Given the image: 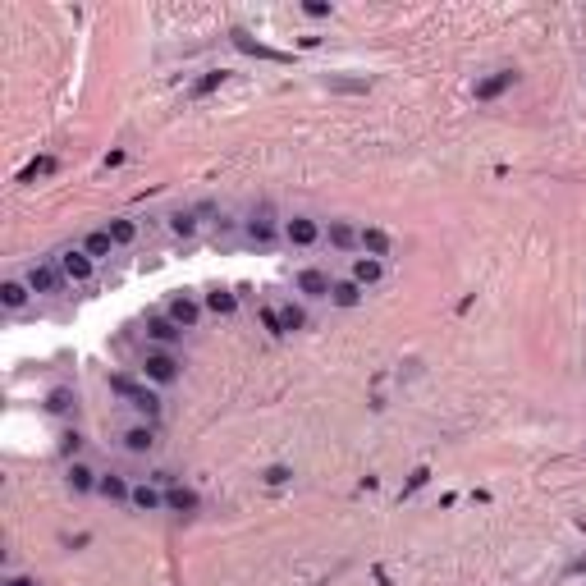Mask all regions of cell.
I'll use <instances>...</instances> for the list:
<instances>
[{
  "label": "cell",
  "mask_w": 586,
  "mask_h": 586,
  "mask_svg": "<svg viewBox=\"0 0 586 586\" xmlns=\"http://www.w3.org/2000/svg\"><path fill=\"white\" fill-rule=\"evenodd\" d=\"M261 326H266L270 335H285V321H280V311H275V307H261Z\"/></svg>",
  "instance_id": "30"
},
{
  "label": "cell",
  "mask_w": 586,
  "mask_h": 586,
  "mask_svg": "<svg viewBox=\"0 0 586 586\" xmlns=\"http://www.w3.org/2000/svg\"><path fill=\"white\" fill-rule=\"evenodd\" d=\"M330 302H335V307H357V302H362V285H357V280H335Z\"/></svg>",
  "instance_id": "12"
},
{
  "label": "cell",
  "mask_w": 586,
  "mask_h": 586,
  "mask_svg": "<svg viewBox=\"0 0 586 586\" xmlns=\"http://www.w3.org/2000/svg\"><path fill=\"white\" fill-rule=\"evenodd\" d=\"M60 266H33V270H28V289H33V293H55V289H60Z\"/></svg>",
  "instance_id": "9"
},
{
  "label": "cell",
  "mask_w": 586,
  "mask_h": 586,
  "mask_svg": "<svg viewBox=\"0 0 586 586\" xmlns=\"http://www.w3.org/2000/svg\"><path fill=\"white\" fill-rule=\"evenodd\" d=\"M170 229L179 234V239H188V234L197 229V216H193V211H174V216H170Z\"/></svg>",
  "instance_id": "26"
},
{
  "label": "cell",
  "mask_w": 586,
  "mask_h": 586,
  "mask_svg": "<svg viewBox=\"0 0 586 586\" xmlns=\"http://www.w3.org/2000/svg\"><path fill=\"white\" fill-rule=\"evenodd\" d=\"M28 280H5V285H0V307L5 311H23L28 307Z\"/></svg>",
  "instance_id": "8"
},
{
  "label": "cell",
  "mask_w": 586,
  "mask_h": 586,
  "mask_svg": "<svg viewBox=\"0 0 586 586\" xmlns=\"http://www.w3.org/2000/svg\"><path fill=\"white\" fill-rule=\"evenodd\" d=\"M285 239L293 243V248H311V243L321 239V224L311 220V216H293V220L285 224Z\"/></svg>",
  "instance_id": "5"
},
{
  "label": "cell",
  "mask_w": 586,
  "mask_h": 586,
  "mask_svg": "<svg viewBox=\"0 0 586 586\" xmlns=\"http://www.w3.org/2000/svg\"><path fill=\"white\" fill-rule=\"evenodd\" d=\"M83 252H87V257H92V261L110 257V252H115V239H110V229H92V234H87V239H83Z\"/></svg>",
  "instance_id": "13"
},
{
  "label": "cell",
  "mask_w": 586,
  "mask_h": 586,
  "mask_svg": "<svg viewBox=\"0 0 586 586\" xmlns=\"http://www.w3.org/2000/svg\"><path fill=\"white\" fill-rule=\"evenodd\" d=\"M234 46H239L243 55H257V60H285L280 51H270V46H261V42H252L248 33H234Z\"/></svg>",
  "instance_id": "19"
},
{
  "label": "cell",
  "mask_w": 586,
  "mask_h": 586,
  "mask_svg": "<svg viewBox=\"0 0 586 586\" xmlns=\"http://www.w3.org/2000/svg\"><path fill=\"white\" fill-rule=\"evenodd\" d=\"M96 481H101V476H96L87 463H69V486H74L78 495H83V490H96Z\"/></svg>",
  "instance_id": "20"
},
{
  "label": "cell",
  "mask_w": 586,
  "mask_h": 586,
  "mask_svg": "<svg viewBox=\"0 0 586 586\" xmlns=\"http://www.w3.org/2000/svg\"><path fill=\"white\" fill-rule=\"evenodd\" d=\"M280 321H285V335H289V330H302V326H307L302 307H293V302H289V307H280Z\"/></svg>",
  "instance_id": "28"
},
{
  "label": "cell",
  "mask_w": 586,
  "mask_h": 586,
  "mask_svg": "<svg viewBox=\"0 0 586 586\" xmlns=\"http://www.w3.org/2000/svg\"><path fill=\"white\" fill-rule=\"evenodd\" d=\"M55 266H60V275H64V280H74V285H87V280H92V266H96V261L87 257L83 248H69V252H60V261H55Z\"/></svg>",
  "instance_id": "2"
},
{
  "label": "cell",
  "mask_w": 586,
  "mask_h": 586,
  "mask_svg": "<svg viewBox=\"0 0 586 586\" xmlns=\"http://www.w3.org/2000/svg\"><path fill=\"white\" fill-rule=\"evenodd\" d=\"M426 481H431V467H417V472H413V481H408L403 486V495H413V490H422V486Z\"/></svg>",
  "instance_id": "32"
},
{
  "label": "cell",
  "mask_w": 586,
  "mask_h": 586,
  "mask_svg": "<svg viewBox=\"0 0 586 586\" xmlns=\"http://www.w3.org/2000/svg\"><path fill=\"white\" fill-rule=\"evenodd\" d=\"M179 335H183V330L174 326L170 316H146V339H151V344L170 348V344H179Z\"/></svg>",
  "instance_id": "7"
},
{
  "label": "cell",
  "mask_w": 586,
  "mask_h": 586,
  "mask_svg": "<svg viewBox=\"0 0 586 586\" xmlns=\"http://www.w3.org/2000/svg\"><path fill=\"white\" fill-rule=\"evenodd\" d=\"M207 311H216V316H234V311H239V293H229V289L207 293Z\"/></svg>",
  "instance_id": "16"
},
{
  "label": "cell",
  "mask_w": 586,
  "mask_h": 586,
  "mask_svg": "<svg viewBox=\"0 0 586 586\" xmlns=\"http://www.w3.org/2000/svg\"><path fill=\"white\" fill-rule=\"evenodd\" d=\"M509 87H513V69H500V74H490V78L476 83V101H495V96L509 92Z\"/></svg>",
  "instance_id": "10"
},
{
  "label": "cell",
  "mask_w": 586,
  "mask_h": 586,
  "mask_svg": "<svg viewBox=\"0 0 586 586\" xmlns=\"http://www.w3.org/2000/svg\"><path fill=\"white\" fill-rule=\"evenodd\" d=\"M165 316H170L179 330H193V326L202 321V302H197V298H188V293H174L170 307H165Z\"/></svg>",
  "instance_id": "3"
},
{
  "label": "cell",
  "mask_w": 586,
  "mask_h": 586,
  "mask_svg": "<svg viewBox=\"0 0 586 586\" xmlns=\"http://www.w3.org/2000/svg\"><path fill=\"white\" fill-rule=\"evenodd\" d=\"M51 170H55V156H37V161L18 174V183H33V179H42V174H51Z\"/></svg>",
  "instance_id": "24"
},
{
  "label": "cell",
  "mask_w": 586,
  "mask_h": 586,
  "mask_svg": "<svg viewBox=\"0 0 586 586\" xmlns=\"http://www.w3.org/2000/svg\"><path fill=\"white\" fill-rule=\"evenodd\" d=\"M124 449H129V454H151V449H156V431H151V426H129V431H124Z\"/></svg>",
  "instance_id": "11"
},
{
  "label": "cell",
  "mask_w": 586,
  "mask_h": 586,
  "mask_svg": "<svg viewBox=\"0 0 586 586\" xmlns=\"http://www.w3.org/2000/svg\"><path fill=\"white\" fill-rule=\"evenodd\" d=\"M362 252L380 261V257L389 252V234H385V229H362Z\"/></svg>",
  "instance_id": "22"
},
{
  "label": "cell",
  "mask_w": 586,
  "mask_h": 586,
  "mask_svg": "<svg viewBox=\"0 0 586 586\" xmlns=\"http://www.w3.org/2000/svg\"><path fill=\"white\" fill-rule=\"evenodd\" d=\"M248 239H252V243H270V239H275L270 220H266V216H261V220H252V224H248Z\"/></svg>",
  "instance_id": "29"
},
{
  "label": "cell",
  "mask_w": 586,
  "mask_h": 586,
  "mask_svg": "<svg viewBox=\"0 0 586 586\" xmlns=\"http://www.w3.org/2000/svg\"><path fill=\"white\" fill-rule=\"evenodd\" d=\"M142 376H146V380H156V385H170V380L179 376V362H174L170 353H146Z\"/></svg>",
  "instance_id": "4"
},
{
  "label": "cell",
  "mask_w": 586,
  "mask_h": 586,
  "mask_svg": "<svg viewBox=\"0 0 586 586\" xmlns=\"http://www.w3.org/2000/svg\"><path fill=\"white\" fill-rule=\"evenodd\" d=\"M330 243L335 248H362V229H353L348 220H330Z\"/></svg>",
  "instance_id": "15"
},
{
  "label": "cell",
  "mask_w": 586,
  "mask_h": 586,
  "mask_svg": "<svg viewBox=\"0 0 586 586\" xmlns=\"http://www.w3.org/2000/svg\"><path fill=\"white\" fill-rule=\"evenodd\" d=\"M302 14H307V18H330V5H326V0H307Z\"/></svg>",
  "instance_id": "33"
},
{
  "label": "cell",
  "mask_w": 586,
  "mask_h": 586,
  "mask_svg": "<svg viewBox=\"0 0 586 586\" xmlns=\"http://www.w3.org/2000/svg\"><path fill=\"white\" fill-rule=\"evenodd\" d=\"M573 573H586V559H582V563H573Z\"/></svg>",
  "instance_id": "36"
},
{
  "label": "cell",
  "mask_w": 586,
  "mask_h": 586,
  "mask_svg": "<svg viewBox=\"0 0 586 586\" xmlns=\"http://www.w3.org/2000/svg\"><path fill=\"white\" fill-rule=\"evenodd\" d=\"M165 509H174V513H197V495L183 490V486H174V490H165Z\"/></svg>",
  "instance_id": "18"
},
{
  "label": "cell",
  "mask_w": 586,
  "mask_h": 586,
  "mask_svg": "<svg viewBox=\"0 0 586 586\" xmlns=\"http://www.w3.org/2000/svg\"><path fill=\"white\" fill-rule=\"evenodd\" d=\"M129 504H133L138 513H156V509H165V495H161V490H151V486H133Z\"/></svg>",
  "instance_id": "14"
},
{
  "label": "cell",
  "mask_w": 586,
  "mask_h": 586,
  "mask_svg": "<svg viewBox=\"0 0 586 586\" xmlns=\"http://www.w3.org/2000/svg\"><path fill=\"white\" fill-rule=\"evenodd\" d=\"M110 389H115V394H120V398H129V403L138 408V413H146V417H156V413H161V398H156L151 389L133 385L129 376H110Z\"/></svg>",
  "instance_id": "1"
},
{
  "label": "cell",
  "mask_w": 586,
  "mask_h": 586,
  "mask_svg": "<svg viewBox=\"0 0 586 586\" xmlns=\"http://www.w3.org/2000/svg\"><path fill=\"white\" fill-rule=\"evenodd\" d=\"M330 289H335V280H330L326 270H316V266H307L298 275V293H302V298H330Z\"/></svg>",
  "instance_id": "6"
},
{
  "label": "cell",
  "mask_w": 586,
  "mask_h": 586,
  "mask_svg": "<svg viewBox=\"0 0 586 586\" xmlns=\"http://www.w3.org/2000/svg\"><path fill=\"white\" fill-rule=\"evenodd\" d=\"M380 275H385V266H380L376 257H357V261H353V280H357L362 289H367V285H376Z\"/></svg>",
  "instance_id": "17"
},
{
  "label": "cell",
  "mask_w": 586,
  "mask_h": 586,
  "mask_svg": "<svg viewBox=\"0 0 586 586\" xmlns=\"http://www.w3.org/2000/svg\"><path fill=\"white\" fill-rule=\"evenodd\" d=\"M5 586H37V582H33V578H9Z\"/></svg>",
  "instance_id": "35"
},
{
  "label": "cell",
  "mask_w": 586,
  "mask_h": 586,
  "mask_svg": "<svg viewBox=\"0 0 586 586\" xmlns=\"http://www.w3.org/2000/svg\"><path fill=\"white\" fill-rule=\"evenodd\" d=\"M289 476H293V472H289V467H285V463H275V467H266V486H285V481H289Z\"/></svg>",
  "instance_id": "31"
},
{
  "label": "cell",
  "mask_w": 586,
  "mask_h": 586,
  "mask_svg": "<svg viewBox=\"0 0 586 586\" xmlns=\"http://www.w3.org/2000/svg\"><path fill=\"white\" fill-rule=\"evenodd\" d=\"M96 490H101L105 495V500H129V495H133V486L129 481H124V476H101V481H96Z\"/></svg>",
  "instance_id": "21"
},
{
  "label": "cell",
  "mask_w": 586,
  "mask_h": 586,
  "mask_svg": "<svg viewBox=\"0 0 586 586\" xmlns=\"http://www.w3.org/2000/svg\"><path fill=\"white\" fill-rule=\"evenodd\" d=\"M78 444H83V435H74V431L64 435V454H78Z\"/></svg>",
  "instance_id": "34"
},
{
  "label": "cell",
  "mask_w": 586,
  "mask_h": 586,
  "mask_svg": "<svg viewBox=\"0 0 586 586\" xmlns=\"http://www.w3.org/2000/svg\"><path fill=\"white\" fill-rule=\"evenodd\" d=\"M78 403V398H74V389H51V394H46V408H51V413H69V408Z\"/></svg>",
  "instance_id": "25"
},
{
  "label": "cell",
  "mask_w": 586,
  "mask_h": 586,
  "mask_svg": "<svg viewBox=\"0 0 586 586\" xmlns=\"http://www.w3.org/2000/svg\"><path fill=\"white\" fill-rule=\"evenodd\" d=\"M224 83V74L220 69H211V74H202L197 78V83H193V96H211V92H216V87Z\"/></svg>",
  "instance_id": "27"
},
{
  "label": "cell",
  "mask_w": 586,
  "mask_h": 586,
  "mask_svg": "<svg viewBox=\"0 0 586 586\" xmlns=\"http://www.w3.org/2000/svg\"><path fill=\"white\" fill-rule=\"evenodd\" d=\"M105 229H110V239H115V248H124V243H133V239H138V224H133V220H110V224H105Z\"/></svg>",
  "instance_id": "23"
}]
</instances>
